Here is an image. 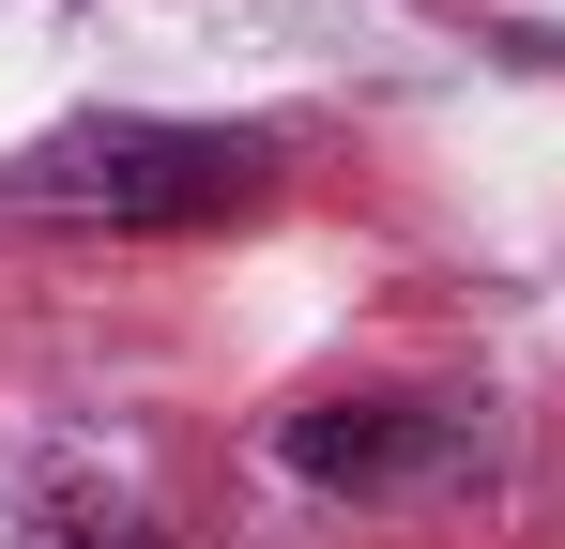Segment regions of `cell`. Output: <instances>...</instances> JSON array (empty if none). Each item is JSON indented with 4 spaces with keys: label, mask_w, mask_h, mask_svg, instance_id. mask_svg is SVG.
<instances>
[{
    "label": "cell",
    "mask_w": 565,
    "mask_h": 549,
    "mask_svg": "<svg viewBox=\"0 0 565 549\" xmlns=\"http://www.w3.org/2000/svg\"><path fill=\"white\" fill-rule=\"evenodd\" d=\"M260 183L276 138H230V122H62L0 169V198L46 229H214V214H260Z\"/></svg>",
    "instance_id": "6da1fadb"
},
{
    "label": "cell",
    "mask_w": 565,
    "mask_h": 549,
    "mask_svg": "<svg viewBox=\"0 0 565 549\" xmlns=\"http://www.w3.org/2000/svg\"><path fill=\"white\" fill-rule=\"evenodd\" d=\"M444 458H459V428L428 397H321V412H290V473H321V488H413Z\"/></svg>",
    "instance_id": "7a4b0ae2"
},
{
    "label": "cell",
    "mask_w": 565,
    "mask_h": 549,
    "mask_svg": "<svg viewBox=\"0 0 565 549\" xmlns=\"http://www.w3.org/2000/svg\"><path fill=\"white\" fill-rule=\"evenodd\" d=\"M15 549H169L122 488H31V519H15Z\"/></svg>",
    "instance_id": "3957f363"
}]
</instances>
